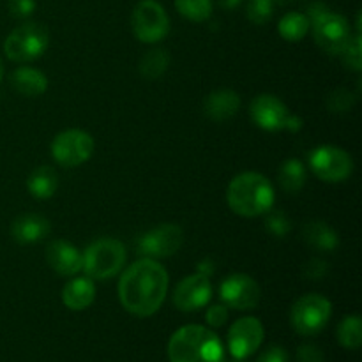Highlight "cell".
<instances>
[{"instance_id": "cell-1", "label": "cell", "mask_w": 362, "mask_h": 362, "mask_svg": "<svg viewBox=\"0 0 362 362\" xmlns=\"http://www.w3.org/2000/svg\"><path fill=\"white\" fill-rule=\"evenodd\" d=\"M168 272L152 258H141L124 271L119 281V299L134 317H151L165 303Z\"/></svg>"}, {"instance_id": "cell-2", "label": "cell", "mask_w": 362, "mask_h": 362, "mask_svg": "<svg viewBox=\"0 0 362 362\" xmlns=\"http://www.w3.org/2000/svg\"><path fill=\"white\" fill-rule=\"evenodd\" d=\"M170 362H223L221 339L202 325H184L173 332L168 343Z\"/></svg>"}, {"instance_id": "cell-3", "label": "cell", "mask_w": 362, "mask_h": 362, "mask_svg": "<svg viewBox=\"0 0 362 362\" xmlns=\"http://www.w3.org/2000/svg\"><path fill=\"white\" fill-rule=\"evenodd\" d=\"M226 200L235 214L244 218L265 214L274 205V187L267 177L255 172L237 175L230 182L226 191Z\"/></svg>"}, {"instance_id": "cell-4", "label": "cell", "mask_w": 362, "mask_h": 362, "mask_svg": "<svg viewBox=\"0 0 362 362\" xmlns=\"http://www.w3.org/2000/svg\"><path fill=\"white\" fill-rule=\"evenodd\" d=\"M126 247L115 239H99L81 255V269L90 279H108L122 269Z\"/></svg>"}, {"instance_id": "cell-5", "label": "cell", "mask_w": 362, "mask_h": 362, "mask_svg": "<svg viewBox=\"0 0 362 362\" xmlns=\"http://www.w3.org/2000/svg\"><path fill=\"white\" fill-rule=\"evenodd\" d=\"M49 45V34L45 25L28 21L7 35L4 53L13 62H30L39 59Z\"/></svg>"}, {"instance_id": "cell-6", "label": "cell", "mask_w": 362, "mask_h": 362, "mask_svg": "<svg viewBox=\"0 0 362 362\" xmlns=\"http://www.w3.org/2000/svg\"><path fill=\"white\" fill-rule=\"evenodd\" d=\"M331 313V300L325 299L320 293H308L293 304L290 322L297 334L317 336L329 324Z\"/></svg>"}, {"instance_id": "cell-7", "label": "cell", "mask_w": 362, "mask_h": 362, "mask_svg": "<svg viewBox=\"0 0 362 362\" xmlns=\"http://www.w3.org/2000/svg\"><path fill=\"white\" fill-rule=\"evenodd\" d=\"M131 25H133L134 35L141 42L161 41L170 30L168 14L158 0H141L134 7Z\"/></svg>"}, {"instance_id": "cell-8", "label": "cell", "mask_w": 362, "mask_h": 362, "mask_svg": "<svg viewBox=\"0 0 362 362\" xmlns=\"http://www.w3.org/2000/svg\"><path fill=\"white\" fill-rule=\"evenodd\" d=\"M310 168L325 182H341L352 175L354 161L343 148L334 145H322L311 151Z\"/></svg>"}, {"instance_id": "cell-9", "label": "cell", "mask_w": 362, "mask_h": 362, "mask_svg": "<svg viewBox=\"0 0 362 362\" xmlns=\"http://www.w3.org/2000/svg\"><path fill=\"white\" fill-rule=\"evenodd\" d=\"M94 152V140L87 131L67 129L57 134L52 144L53 159L60 166L74 168L88 161Z\"/></svg>"}, {"instance_id": "cell-10", "label": "cell", "mask_w": 362, "mask_h": 362, "mask_svg": "<svg viewBox=\"0 0 362 362\" xmlns=\"http://www.w3.org/2000/svg\"><path fill=\"white\" fill-rule=\"evenodd\" d=\"M310 25H313L315 42L331 55H339L352 39L349 21L341 14L327 11V13L315 18L313 21H310Z\"/></svg>"}, {"instance_id": "cell-11", "label": "cell", "mask_w": 362, "mask_h": 362, "mask_svg": "<svg viewBox=\"0 0 362 362\" xmlns=\"http://www.w3.org/2000/svg\"><path fill=\"white\" fill-rule=\"evenodd\" d=\"M182 230L177 225H159L136 240L138 253L145 258L172 257L182 246Z\"/></svg>"}, {"instance_id": "cell-12", "label": "cell", "mask_w": 362, "mask_h": 362, "mask_svg": "<svg viewBox=\"0 0 362 362\" xmlns=\"http://www.w3.org/2000/svg\"><path fill=\"white\" fill-rule=\"evenodd\" d=\"M219 297L226 308L246 311L255 310L260 303V286L251 276L232 274L219 286Z\"/></svg>"}, {"instance_id": "cell-13", "label": "cell", "mask_w": 362, "mask_h": 362, "mask_svg": "<svg viewBox=\"0 0 362 362\" xmlns=\"http://www.w3.org/2000/svg\"><path fill=\"white\" fill-rule=\"evenodd\" d=\"M264 325L258 318L246 317L237 320L228 331V350L233 359H247L264 341Z\"/></svg>"}, {"instance_id": "cell-14", "label": "cell", "mask_w": 362, "mask_h": 362, "mask_svg": "<svg viewBox=\"0 0 362 362\" xmlns=\"http://www.w3.org/2000/svg\"><path fill=\"white\" fill-rule=\"evenodd\" d=\"M250 113L253 122L265 131L286 129L290 122L288 108L272 94H260L251 101Z\"/></svg>"}, {"instance_id": "cell-15", "label": "cell", "mask_w": 362, "mask_h": 362, "mask_svg": "<svg viewBox=\"0 0 362 362\" xmlns=\"http://www.w3.org/2000/svg\"><path fill=\"white\" fill-rule=\"evenodd\" d=\"M212 297V286L207 276L193 274L184 278L173 292V304L180 311H197L207 306Z\"/></svg>"}, {"instance_id": "cell-16", "label": "cell", "mask_w": 362, "mask_h": 362, "mask_svg": "<svg viewBox=\"0 0 362 362\" xmlns=\"http://www.w3.org/2000/svg\"><path fill=\"white\" fill-rule=\"evenodd\" d=\"M46 262L60 276H74L81 271V255L66 240H53L46 247Z\"/></svg>"}, {"instance_id": "cell-17", "label": "cell", "mask_w": 362, "mask_h": 362, "mask_svg": "<svg viewBox=\"0 0 362 362\" xmlns=\"http://www.w3.org/2000/svg\"><path fill=\"white\" fill-rule=\"evenodd\" d=\"M95 299V286L88 276L73 278L62 288V303L73 311L87 310Z\"/></svg>"}, {"instance_id": "cell-18", "label": "cell", "mask_w": 362, "mask_h": 362, "mask_svg": "<svg viewBox=\"0 0 362 362\" xmlns=\"http://www.w3.org/2000/svg\"><path fill=\"white\" fill-rule=\"evenodd\" d=\"M14 240L20 244H34L45 239L49 233L48 219L39 214H23L14 219L11 226Z\"/></svg>"}, {"instance_id": "cell-19", "label": "cell", "mask_w": 362, "mask_h": 362, "mask_svg": "<svg viewBox=\"0 0 362 362\" xmlns=\"http://www.w3.org/2000/svg\"><path fill=\"white\" fill-rule=\"evenodd\" d=\"M240 106V98L237 92L221 88L214 90L205 99V115L214 122H223V120L232 119Z\"/></svg>"}, {"instance_id": "cell-20", "label": "cell", "mask_w": 362, "mask_h": 362, "mask_svg": "<svg viewBox=\"0 0 362 362\" xmlns=\"http://www.w3.org/2000/svg\"><path fill=\"white\" fill-rule=\"evenodd\" d=\"M11 85L18 94L27 95V98H37L46 92L48 80L41 71L34 69V67H18L11 74Z\"/></svg>"}, {"instance_id": "cell-21", "label": "cell", "mask_w": 362, "mask_h": 362, "mask_svg": "<svg viewBox=\"0 0 362 362\" xmlns=\"http://www.w3.org/2000/svg\"><path fill=\"white\" fill-rule=\"evenodd\" d=\"M27 187L32 197L46 200V198H52L55 194L57 187H59V177H57L55 170L49 168V166H39L28 177Z\"/></svg>"}, {"instance_id": "cell-22", "label": "cell", "mask_w": 362, "mask_h": 362, "mask_svg": "<svg viewBox=\"0 0 362 362\" xmlns=\"http://www.w3.org/2000/svg\"><path fill=\"white\" fill-rule=\"evenodd\" d=\"M304 239H306V243L311 247H315L318 251H324V253L334 251L339 244L338 233L331 226L325 225L324 221H311L304 228Z\"/></svg>"}, {"instance_id": "cell-23", "label": "cell", "mask_w": 362, "mask_h": 362, "mask_svg": "<svg viewBox=\"0 0 362 362\" xmlns=\"http://www.w3.org/2000/svg\"><path fill=\"white\" fill-rule=\"evenodd\" d=\"M279 186L286 193H299L303 189L304 182H306V168L299 159H288L283 163L278 173Z\"/></svg>"}, {"instance_id": "cell-24", "label": "cell", "mask_w": 362, "mask_h": 362, "mask_svg": "<svg viewBox=\"0 0 362 362\" xmlns=\"http://www.w3.org/2000/svg\"><path fill=\"white\" fill-rule=\"evenodd\" d=\"M278 28L283 39L297 42L310 30V20L303 13H288L281 18Z\"/></svg>"}, {"instance_id": "cell-25", "label": "cell", "mask_w": 362, "mask_h": 362, "mask_svg": "<svg viewBox=\"0 0 362 362\" xmlns=\"http://www.w3.org/2000/svg\"><path fill=\"white\" fill-rule=\"evenodd\" d=\"M338 341L343 349L357 350L362 345V320L357 315L343 318L338 325Z\"/></svg>"}, {"instance_id": "cell-26", "label": "cell", "mask_w": 362, "mask_h": 362, "mask_svg": "<svg viewBox=\"0 0 362 362\" xmlns=\"http://www.w3.org/2000/svg\"><path fill=\"white\" fill-rule=\"evenodd\" d=\"M170 66V57L166 49H151L140 60V73L148 80L161 76Z\"/></svg>"}, {"instance_id": "cell-27", "label": "cell", "mask_w": 362, "mask_h": 362, "mask_svg": "<svg viewBox=\"0 0 362 362\" xmlns=\"http://www.w3.org/2000/svg\"><path fill=\"white\" fill-rule=\"evenodd\" d=\"M175 7L184 18L191 21H205L212 14V0H175Z\"/></svg>"}, {"instance_id": "cell-28", "label": "cell", "mask_w": 362, "mask_h": 362, "mask_svg": "<svg viewBox=\"0 0 362 362\" xmlns=\"http://www.w3.org/2000/svg\"><path fill=\"white\" fill-rule=\"evenodd\" d=\"M343 57V62L346 67H350L352 71L359 73L362 69V46H361V34L354 35L350 39L349 45L343 48V52L339 53Z\"/></svg>"}, {"instance_id": "cell-29", "label": "cell", "mask_w": 362, "mask_h": 362, "mask_svg": "<svg viewBox=\"0 0 362 362\" xmlns=\"http://www.w3.org/2000/svg\"><path fill=\"white\" fill-rule=\"evenodd\" d=\"M272 9H274L272 0H250V4H247V18L253 23L264 25L271 20Z\"/></svg>"}, {"instance_id": "cell-30", "label": "cell", "mask_w": 362, "mask_h": 362, "mask_svg": "<svg viewBox=\"0 0 362 362\" xmlns=\"http://www.w3.org/2000/svg\"><path fill=\"white\" fill-rule=\"evenodd\" d=\"M265 226H267L269 232L276 237H285L286 233L290 232V221L286 219V216L283 214L281 211L269 214L267 221H265Z\"/></svg>"}, {"instance_id": "cell-31", "label": "cell", "mask_w": 362, "mask_h": 362, "mask_svg": "<svg viewBox=\"0 0 362 362\" xmlns=\"http://www.w3.org/2000/svg\"><path fill=\"white\" fill-rule=\"evenodd\" d=\"M354 105V95L350 94L345 88H339V90H334L331 95H329V108L332 112H346V110L352 108Z\"/></svg>"}, {"instance_id": "cell-32", "label": "cell", "mask_w": 362, "mask_h": 362, "mask_svg": "<svg viewBox=\"0 0 362 362\" xmlns=\"http://www.w3.org/2000/svg\"><path fill=\"white\" fill-rule=\"evenodd\" d=\"M7 7H9V13L13 14L18 20H23V18H28L35 9V0H9L7 2Z\"/></svg>"}, {"instance_id": "cell-33", "label": "cell", "mask_w": 362, "mask_h": 362, "mask_svg": "<svg viewBox=\"0 0 362 362\" xmlns=\"http://www.w3.org/2000/svg\"><path fill=\"white\" fill-rule=\"evenodd\" d=\"M205 320L211 327H221L225 325V322L228 320V310H226L225 304H216V306L209 308L207 315H205Z\"/></svg>"}, {"instance_id": "cell-34", "label": "cell", "mask_w": 362, "mask_h": 362, "mask_svg": "<svg viewBox=\"0 0 362 362\" xmlns=\"http://www.w3.org/2000/svg\"><path fill=\"white\" fill-rule=\"evenodd\" d=\"M304 274L310 279H313V281L322 279L327 274V264L324 260H320V258H313V260H310L304 265Z\"/></svg>"}, {"instance_id": "cell-35", "label": "cell", "mask_w": 362, "mask_h": 362, "mask_svg": "<svg viewBox=\"0 0 362 362\" xmlns=\"http://www.w3.org/2000/svg\"><path fill=\"white\" fill-rule=\"evenodd\" d=\"M299 362H324V354L315 345H303L297 352Z\"/></svg>"}, {"instance_id": "cell-36", "label": "cell", "mask_w": 362, "mask_h": 362, "mask_svg": "<svg viewBox=\"0 0 362 362\" xmlns=\"http://www.w3.org/2000/svg\"><path fill=\"white\" fill-rule=\"evenodd\" d=\"M257 362H288V356L281 346H272L267 352L262 354Z\"/></svg>"}, {"instance_id": "cell-37", "label": "cell", "mask_w": 362, "mask_h": 362, "mask_svg": "<svg viewBox=\"0 0 362 362\" xmlns=\"http://www.w3.org/2000/svg\"><path fill=\"white\" fill-rule=\"evenodd\" d=\"M240 2H243V0H219V4H221L225 9H235V7L240 6Z\"/></svg>"}, {"instance_id": "cell-38", "label": "cell", "mask_w": 362, "mask_h": 362, "mask_svg": "<svg viewBox=\"0 0 362 362\" xmlns=\"http://www.w3.org/2000/svg\"><path fill=\"white\" fill-rule=\"evenodd\" d=\"M2 76H4V64L2 60H0V81H2Z\"/></svg>"}, {"instance_id": "cell-39", "label": "cell", "mask_w": 362, "mask_h": 362, "mask_svg": "<svg viewBox=\"0 0 362 362\" xmlns=\"http://www.w3.org/2000/svg\"><path fill=\"white\" fill-rule=\"evenodd\" d=\"M232 362H246V361H244V359H233Z\"/></svg>"}, {"instance_id": "cell-40", "label": "cell", "mask_w": 362, "mask_h": 362, "mask_svg": "<svg viewBox=\"0 0 362 362\" xmlns=\"http://www.w3.org/2000/svg\"><path fill=\"white\" fill-rule=\"evenodd\" d=\"M272 2H283V0H272Z\"/></svg>"}]
</instances>
